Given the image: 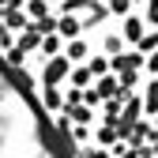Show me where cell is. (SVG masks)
Segmentation results:
<instances>
[{"label":"cell","instance_id":"cell-1","mask_svg":"<svg viewBox=\"0 0 158 158\" xmlns=\"http://www.w3.org/2000/svg\"><path fill=\"white\" fill-rule=\"evenodd\" d=\"M0 158H72V154L56 135V128L49 124V117L42 113L0 143Z\"/></svg>","mask_w":158,"mask_h":158}]
</instances>
